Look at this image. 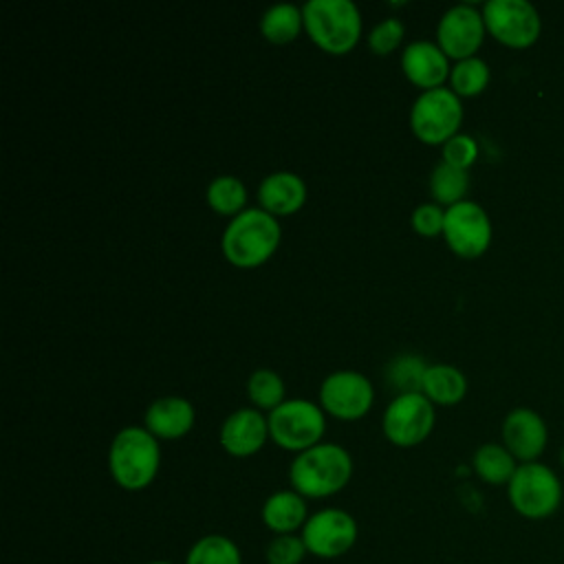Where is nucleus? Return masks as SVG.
Wrapping results in <instances>:
<instances>
[{
	"label": "nucleus",
	"mask_w": 564,
	"mask_h": 564,
	"mask_svg": "<svg viewBox=\"0 0 564 564\" xmlns=\"http://www.w3.org/2000/svg\"><path fill=\"white\" fill-rule=\"evenodd\" d=\"M352 478V456L337 443H317L289 465V482L306 500H322L339 494Z\"/></svg>",
	"instance_id": "nucleus-1"
},
{
	"label": "nucleus",
	"mask_w": 564,
	"mask_h": 564,
	"mask_svg": "<svg viewBox=\"0 0 564 564\" xmlns=\"http://www.w3.org/2000/svg\"><path fill=\"white\" fill-rule=\"evenodd\" d=\"M280 240L282 229L278 218L262 207H247L229 218L220 236V251L229 264L238 269H256L275 253Z\"/></svg>",
	"instance_id": "nucleus-2"
},
{
	"label": "nucleus",
	"mask_w": 564,
	"mask_h": 564,
	"mask_svg": "<svg viewBox=\"0 0 564 564\" xmlns=\"http://www.w3.org/2000/svg\"><path fill=\"white\" fill-rule=\"evenodd\" d=\"M161 467V445L145 427H121L108 447V471L126 491L150 487Z\"/></svg>",
	"instance_id": "nucleus-3"
},
{
	"label": "nucleus",
	"mask_w": 564,
	"mask_h": 564,
	"mask_svg": "<svg viewBox=\"0 0 564 564\" xmlns=\"http://www.w3.org/2000/svg\"><path fill=\"white\" fill-rule=\"evenodd\" d=\"M302 15L311 42L330 55L350 53L364 31L359 7L350 0H308Z\"/></svg>",
	"instance_id": "nucleus-4"
},
{
	"label": "nucleus",
	"mask_w": 564,
	"mask_h": 564,
	"mask_svg": "<svg viewBox=\"0 0 564 564\" xmlns=\"http://www.w3.org/2000/svg\"><path fill=\"white\" fill-rule=\"evenodd\" d=\"M511 509L527 520L551 518L564 498V489L555 471L544 463H520L507 485Z\"/></svg>",
	"instance_id": "nucleus-5"
},
{
	"label": "nucleus",
	"mask_w": 564,
	"mask_h": 564,
	"mask_svg": "<svg viewBox=\"0 0 564 564\" xmlns=\"http://www.w3.org/2000/svg\"><path fill=\"white\" fill-rule=\"evenodd\" d=\"M269 438L286 452H304L317 443L326 432V416L322 405L308 399H286L267 414Z\"/></svg>",
	"instance_id": "nucleus-6"
},
{
	"label": "nucleus",
	"mask_w": 564,
	"mask_h": 564,
	"mask_svg": "<svg viewBox=\"0 0 564 564\" xmlns=\"http://www.w3.org/2000/svg\"><path fill=\"white\" fill-rule=\"evenodd\" d=\"M463 123V104L452 88L421 90L410 108V128L425 145H443Z\"/></svg>",
	"instance_id": "nucleus-7"
},
{
	"label": "nucleus",
	"mask_w": 564,
	"mask_h": 564,
	"mask_svg": "<svg viewBox=\"0 0 564 564\" xmlns=\"http://www.w3.org/2000/svg\"><path fill=\"white\" fill-rule=\"evenodd\" d=\"M434 403L423 392H401L383 410V436L397 447H416L434 430Z\"/></svg>",
	"instance_id": "nucleus-8"
},
{
	"label": "nucleus",
	"mask_w": 564,
	"mask_h": 564,
	"mask_svg": "<svg viewBox=\"0 0 564 564\" xmlns=\"http://www.w3.org/2000/svg\"><path fill=\"white\" fill-rule=\"evenodd\" d=\"M308 555L319 560H337L346 555L357 538L359 527L352 513L339 507H324L308 516L306 524L300 531Z\"/></svg>",
	"instance_id": "nucleus-9"
},
{
	"label": "nucleus",
	"mask_w": 564,
	"mask_h": 564,
	"mask_svg": "<svg viewBox=\"0 0 564 564\" xmlns=\"http://www.w3.org/2000/svg\"><path fill=\"white\" fill-rule=\"evenodd\" d=\"M487 31L505 46L527 48L542 31L538 9L527 0H487L482 7Z\"/></svg>",
	"instance_id": "nucleus-10"
},
{
	"label": "nucleus",
	"mask_w": 564,
	"mask_h": 564,
	"mask_svg": "<svg viewBox=\"0 0 564 564\" xmlns=\"http://www.w3.org/2000/svg\"><path fill=\"white\" fill-rule=\"evenodd\" d=\"M375 401L370 379L359 370H335L319 386V405L335 419L357 421L368 414Z\"/></svg>",
	"instance_id": "nucleus-11"
},
{
	"label": "nucleus",
	"mask_w": 564,
	"mask_h": 564,
	"mask_svg": "<svg viewBox=\"0 0 564 564\" xmlns=\"http://www.w3.org/2000/svg\"><path fill=\"white\" fill-rule=\"evenodd\" d=\"M443 238L460 258H478L491 245V220L474 200H460L445 209Z\"/></svg>",
	"instance_id": "nucleus-12"
},
{
	"label": "nucleus",
	"mask_w": 564,
	"mask_h": 564,
	"mask_svg": "<svg viewBox=\"0 0 564 564\" xmlns=\"http://www.w3.org/2000/svg\"><path fill=\"white\" fill-rule=\"evenodd\" d=\"M485 31L487 26L482 11L467 2L454 4L441 15L436 24V44L447 57L460 62L476 55L485 40Z\"/></svg>",
	"instance_id": "nucleus-13"
},
{
	"label": "nucleus",
	"mask_w": 564,
	"mask_h": 564,
	"mask_svg": "<svg viewBox=\"0 0 564 564\" xmlns=\"http://www.w3.org/2000/svg\"><path fill=\"white\" fill-rule=\"evenodd\" d=\"M218 441L229 456L249 458L269 441V421L258 408H238L223 421Z\"/></svg>",
	"instance_id": "nucleus-14"
},
{
	"label": "nucleus",
	"mask_w": 564,
	"mask_h": 564,
	"mask_svg": "<svg viewBox=\"0 0 564 564\" xmlns=\"http://www.w3.org/2000/svg\"><path fill=\"white\" fill-rule=\"evenodd\" d=\"M549 441L544 419L531 408H516L502 421V445L518 463H533Z\"/></svg>",
	"instance_id": "nucleus-15"
},
{
	"label": "nucleus",
	"mask_w": 564,
	"mask_h": 564,
	"mask_svg": "<svg viewBox=\"0 0 564 564\" xmlns=\"http://www.w3.org/2000/svg\"><path fill=\"white\" fill-rule=\"evenodd\" d=\"M401 70L419 88H441L449 79V57L436 42L414 40L401 51Z\"/></svg>",
	"instance_id": "nucleus-16"
},
{
	"label": "nucleus",
	"mask_w": 564,
	"mask_h": 564,
	"mask_svg": "<svg viewBox=\"0 0 564 564\" xmlns=\"http://www.w3.org/2000/svg\"><path fill=\"white\" fill-rule=\"evenodd\" d=\"M196 410L185 397H159L143 416V427L159 441H176L192 432Z\"/></svg>",
	"instance_id": "nucleus-17"
},
{
	"label": "nucleus",
	"mask_w": 564,
	"mask_h": 564,
	"mask_svg": "<svg viewBox=\"0 0 564 564\" xmlns=\"http://www.w3.org/2000/svg\"><path fill=\"white\" fill-rule=\"evenodd\" d=\"M258 203L271 216H291L306 203V183L300 174L280 170L264 176L258 185Z\"/></svg>",
	"instance_id": "nucleus-18"
},
{
	"label": "nucleus",
	"mask_w": 564,
	"mask_h": 564,
	"mask_svg": "<svg viewBox=\"0 0 564 564\" xmlns=\"http://www.w3.org/2000/svg\"><path fill=\"white\" fill-rule=\"evenodd\" d=\"M308 507L306 498L300 496L295 489H278L273 491L260 509L262 524L273 535H286V533H300L302 527L308 520Z\"/></svg>",
	"instance_id": "nucleus-19"
},
{
	"label": "nucleus",
	"mask_w": 564,
	"mask_h": 564,
	"mask_svg": "<svg viewBox=\"0 0 564 564\" xmlns=\"http://www.w3.org/2000/svg\"><path fill=\"white\" fill-rule=\"evenodd\" d=\"M421 392L436 405H454L467 394V377L452 364H432L425 368Z\"/></svg>",
	"instance_id": "nucleus-20"
},
{
	"label": "nucleus",
	"mask_w": 564,
	"mask_h": 564,
	"mask_svg": "<svg viewBox=\"0 0 564 564\" xmlns=\"http://www.w3.org/2000/svg\"><path fill=\"white\" fill-rule=\"evenodd\" d=\"M518 465L520 463L513 458V454L500 443L480 445L471 458L476 476L487 485H509Z\"/></svg>",
	"instance_id": "nucleus-21"
},
{
	"label": "nucleus",
	"mask_w": 564,
	"mask_h": 564,
	"mask_svg": "<svg viewBox=\"0 0 564 564\" xmlns=\"http://www.w3.org/2000/svg\"><path fill=\"white\" fill-rule=\"evenodd\" d=\"M304 29L302 7L293 2H278L269 7L260 18V33L271 44H289Z\"/></svg>",
	"instance_id": "nucleus-22"
},
{
	"label": "nucleus",
	"mask_w": 564,
	"mask_h": 564,
	"mask_svg": "<svg viewBox=\"0 0 564 564\" xmlns=\"http://www.w3.org/2000/svg\"><path fill=\"white\" fill-rule=\"evenodd\" d=\"M183 564H242V553L229 535L207 533L187 549Z\"/></svg>",
	"instance_id": "nucleus-23"
},
{
	"label": "nucleus",
	"mask_w": 564,
	"mask_h": 564,
	"mask_svg": "<svg viewBox=\"0 0 564 564\" xmlns=\"http://www.w3.org/2000/svg\"><path fill=\"white\" fill-rule=\"evenodd\" d=\"M205 198H207V205L220 216L234 218L247 209V187L238 176H231V174L216 176L207 185Z\"/></svg>",
	"instance_id": "nucleus-24"
},
{
	"label": "nucleus",
	"mask_w": 564,
	"mask_h": 564,
	"mask_svg": "<svg viewBox=\"0 0 564 564\" xmlns=\"http://www.w3.org/2000/svg\"><path fill=\"white\" fill-rule=\"evenodd\" d=\"M467 189H469L467 170L454 167L445 161L434 165V170L430 174V192L434 196V203H438L441 207L445 205V209H447V207L465 200Z\"/></svg>",
	"instance_id": "nucleus-25"
},
{
	"label": "nucleus",
	"mask_w": 564,
	"mask_h": 564,
	"mask_svg": "<svg viewBox=\"0 0 564 564\" xmlns=\"http://www.w3.org/2000/svg\"><path fill=\"white\" fill-rule=\"evenodd\" d=\"M284 379L271 368H258L247 379V397L258 410H275L284 399Z\"/></svg>",
	"instance_id": "nucleus-26"
},
{
	"label": "nucleus",
	"mask_w": 564,
	"mask_h": 564,
	"mask_svg": "<svg viewBox=\"0 0 564 564\" xmlns=\"http://www.w3.org/2000/svg\"><path fill=\"white\" fill-rule=\"evenodd\" d=\"M489 77H491V73H489L487 62L474 55V57L460 59L452 66L449 88L458 97H474V95H480L487 88Z\"/></svg>",
	"instance_id": "nucleus-27"
},
{
	"label": "nucleus",
	"mask_w": 564,
	"mask_h": 564,
	"mask_svg": "<svg viewBox=\"0 0 564 564\" xmlns=\"http://www.w3.org/2000/svg\"><path fill=\"white\" fill-rule=\"evenodd\" d=\"M427 364L416 355H401L397 357L388 368V379L394 383V388L401 392H421L423 375Z\"/></svg>",
	"instance_id": "nucleus-28"
},
{
	"label": "nucleus",
	"mask_w": 564,
	"mask_h": 564,
	"mask_svg": "<svg viewBox=\"0 0 564 564\" xmlns=\"http://www.w3.org/2000/svg\"><path fill=\"white\" fill-rule=\"evenodd\" d=\"M306 555L308 551L300 533L273 535L264 546L267 564H302Z\"/></svg>",
	"instance_id": "nucleus-29"
},
{
	"label": "nucleus",
	"mask_w": 564,
	"mask_h": 564,
	"mask_svg": "<svg viewBox=\"0 0 564 564\" xmlns=\"http://www.w3.org/2000/svg\"><path fill=\"white\" fill-rule=\"evenodd\" d=\"M405 24L399 18H383L368 33V46L375 55H388L397 51L403 42Z\"/></svg>",
	"instance_id": "nucleus-30"
},
{
	"label": "nucleus",
	"mask_w": 564,
	"mask_h": 564,
	"mask_svg": "<svg viewBox=\"0 0 564 564\" xmlns=\"http://www.w3.org/2000/svg\"><path fill=\"white\" fill-rule=\"evenodd\" d=\"M441 154H443L445 163H449L454 167H460V170H467L478 159V143L471 134L458 132L441 145Z\"/></svg>",
	"instance_id": "nucleus-31"
},
{
	"label": "nucleus",
	"mask_w": 564,
	"mask_h": 564,
	"mask_svg": "<svg viewBox=\"0 0 564 564\" xmlns=\"http://www.w3.org/2000/svg\"><path fill=\"white\" fill-rule=\"evenodd\" d=\"M410 223H412V229L423 238L443 236L445 209L438 203H421L414 207Z\"/></svg>",
	"instance_id": "nucleus-32"
},
{
	"label": "nucleus",
	"mask_w": 564,
	"mask_h": 564,
	"mask_svg": "<svg viewBox=\"0 0 564 564\" xmlns=\"http://www.w3.org/2000/svg\"><path fill=\"white\" fill-rule=\"evenodd\" d=\"M145 564H176V562H170V560H150Z\"/></svg>",
	"instance_id": "nucleus-33"
},
{
	"label": "nucleus",
	"mask_w": 564,
	"mask_h": 564,
	"mask_svg": "<svg viewBox=\"0 0 564 564\" xmlns=\"http://www.w3.org/2000/svg\"><path fill=\"white\" fill-rule=\"evenodd\" d=\"M560 463H562V467H564V447H562V452H560Z\"/></svg>",
	"instance_id": "nucleus-34"
}]
</instances>
